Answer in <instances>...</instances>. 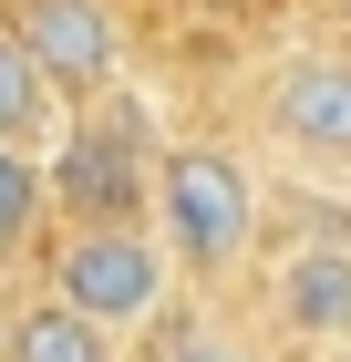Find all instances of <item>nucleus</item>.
I'll list each match as a JSON object with an SVG mask.
<instances>
[{
	"instance_id": "f257e3e1",
	"label": "nucleus",
	"mask_w": 351,
	"mask_h": 362,
	"mask_svg": "<svg viewBox=\"0 0 351 362\" xmlns=\"http://www.w3.org/2000/svg\"><path fill=\"white\" fill-rule=\"evenodd\" d=\"M155 238L176 269L227 279L258 238V176L227 156V145H165L155 156Z\"/></svg>"
},
{
	"instance_id": "f03ea898",
	"label": "nucleus",
	"mask_w": 351,
	"mask_h": 362,
	"mask_svg": "<svg viewBox=\"0 0 351 362\" xmlns=\"http://www.w3.org/2000/svg\"><path fill=\"white\" fill-rule=\"evenodd\" d=\"M165 290H176V259H165L155 228L114 218V228H73L52 249V300H73L83 321H104V332H124V321H155Z\"/></svg>"
},
{
	"instance_id": "7ed1b4c3",
	"label": "nucleus",
	"mask_w": 351,
	"mask_h": 362,
	"mask_svg": "<svg viewBox=\"0 0 351 362\" xmlns=\"http://www.w3.org/2000/svg\"><path fill=\"white\" fill-rule=\"evenodd\" d=\"M11 42L42 62L52 93H104L114 62H124V31H114V0H11Z\"/></svg>"
},
{
	"instance_id": "20e7f679",
	"label": "nucleus",
	"mask_w": 351,
	"mask_h": 362,
	"mask_svg": "<svg viewBox=\"0 0 351 362\" xmlns=\"http://www.w3.org/2000/svg\"><path fill=\"white\" fill-rule=\"evenodd\" d=\"M42 176H52V197L73 207V228H114L135 197H155V156H145L135 135H114V124H73Z\"/></svg>"
},
{
	"instance_id": "39448f33",
	"label": "nucleus",
	"mask_w": 351,
	"mask_h": 362,
	"mask_svg": "<svg viewBox=\"0 0 351 362\" xmlns=\"http://www.w3.org/2000/svg\"><path fill=\"white\" fill-rule=\"evenodd\" d=\"M269 124L299 156H351V52H290L269 73Z\"/></svg>"
},
{
	"instance_id": "423d86ee",
	"label": "nucleus",
	"mask_w": 351,
	"mask_h": 362,
	"mask_svg": "<svg viewBox=\"0 0 351 362\" xmlns=\"http://www.w3.org/2000/svg\"><path fill=\"white\" fill-rule=\"evenodd\" d=\"M279 321L299 341H351V238L341 228H310L290 259H279Z\"/></svg>"
},
{
	"instance_id": "0eeeda50",
	"label": "nucleus",
	"mask_w": 351,
	"mask_h": 362,
	"mask_svg": "<svg viewBox=\"0 0 351 362\" xmlns=\"http://www.w3.org/2000/svg\"><path fill=\"white\" fill-rule=\"evenodd\" d=\"M11 362H114V332L83 321L73 300H31L11 321Z\"/></svg>"
},
{
	"instance_id": "6e6552de",
	"label": "nucleus",
	"mask_w": 351,
	"mask_h": 362,
	"mask_svg": "<svg viewBox=\"0 0 351 362\" xmlns=\"http://www.w3.org/2000/svg\"><path fill=\"white\" fill-rule=\"evenodd\" d=\"M42 135H52V83H42V62L0 31V145H21V156H31Z\"/></svg>"
},
{
	"instance_id": "1a4fd4ad",
	"label": "nucleus",
	"mask_w": 351,
	"mask_h": 362,
	"mask_svg": "<svg viewBox=\"0 0 351 362\" xmlns=\"http://www.w3.org/2000/svg\"><path fill=\"white\" fill-rule=\"evenodd\" d=\"M42 197H52V176L31 166L21 145H0V259L31 249V228H42Z\"/></svg>"
},
{
	"instance_id": "9d476101",
	"label": "nucleus",
	"mask_w": 351,
	"mask_h": 362,
	"mask_svg": "<svg viewBox=\"0 0 351 362\" xmlns=\"http://www.w3.org/2000/svg\"><path fill=\"white\" fill-rule=\"evenodd\" d=\"M176 362H248V352H238V341H217V332H207V341H186Z\"/></svg>"
},
{
	"instance_id": "9b49d317",
	"label": "nucleus",
	"mask_w": 351,
	"mask_h": 362,
	"mask_svg": "<svg viewBox=\"0 0 351 362\" xmlns=\"http://www.w3.org/2000/svg\"><path fill=\"white\" fill-rule=\"evenodd\" d=\"M186 11H207V21H217V11H248V0H186Z\"/></svg>"
},
{
	"instance_id": "f8f14e48",
	"label": "nucleus",
	"mask_w": 351,
	"mask_h": 362,
	"mask_svg": "<svg viewBox=\"0 0 351 362\" xmlns=\"http://www.w3.org/2000/svg\"><path fill=\"white\" fill-rule=\"evenodd\" d=\"M11 321H21V310H0V362H11Z\"/></svg>"
}]
</instances>
